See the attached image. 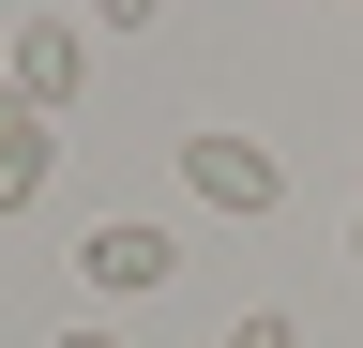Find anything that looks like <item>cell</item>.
<instances>
[{"instance_id": "cell-5", "label": "cell", "mask_w": 363, "mask_h": 348, "mask_svg": "<svg viewBox=\"0 0 363 348\" xmlns=\"http://www.w3.org/2000/svg\"><path fill=\"white\" fill-rule=\"evenodd\" d=\"M227 348H303V318H288V303H242V318H227Z\"/></svg>"}, {"instance_id": "cell-1", "label": "cell", "mask_w": 363, "mask_h": 348, "mask_svg": "<svg viewBox=\"0 0 363 348\" xmlns=\"http://www.w3.org/2000/svg\"><path fill=\"white\" fill-rule=\"evenodd\" d=\"M76 273H91V288H106V303H136V288H167V273H182V242L152 228V212H106V228H91V242H76Z\"/></svg>"}, {"instance_id": "cell-7", "label": "cell", "mask_w": 363, "mask_h": 348, "mask_svg": "<svg viewBox=\"0 0 363 348\" xmlns=\"http://www.w3.org/2000/svg\"><path fill=\"white\" fill-rule=\"evenodd\" d=\"M348 273H363V212H348Z\"/></svg>"}, {"instance_id": "cell-6", "label": "cell", "mask_w": 363, "mask_h": 348, "mask_svg": "<svg viewBox=\"0 0 363 348\" xmlns=\"http://www.w3.org/2000/svg\"><path fill=\"white\" fill-rule=\"evenodd\" d=\"M91 16H106V30H152V16H167V0H91Z\"/></svg>"}, {"instance_id": "cell-4", "label": "cell", "mask_w": 363, "mask_h": 348, "mask_svg": "<svg viewBox=\"0 0 363 348\" xmlns=\"http://www.w3.org/2000/svg\"><path fill=\"white\" fill-rule=\"evenodd\" d=\"M45 167H61V137H45V106H16V76H0V212H30Z\"/></svg>"}, {"instance_id": "cell-9", "label": "cell", "mask_w": 363, "mask_h": 348, "mask_svg": "<svg viewBox=\"0 0 363 348\" xmlns=\"http://www.w3.org/2000/svg\"><path fill=\"white\" fill-rule=\"evenodd\" d=\"M318 16H333V0H318Z\"/></svg>"}, {"instance_id": "cell-8", "label": "cell", "mask_w": 363, "mask_h": 348, "mask_svg": "<svg viewBox=\"0 0 363 348\" xmlns=\"http://www.w3.org/2000/svg\"><path fill=\"white\" fill-rule=\"evenodd\" d=\"M61 348H121V333H61Z\"/></svg>"}, {"instance_id": "cell-3", "label": "cell", "mask_w": 363, "mask_h": 348, "mask_svg": "<svg viewBox=\"0 0 363 348\" xmlns=\"http://www.w3.org/2000/svg\"><path fill=\"white\" fill-rule=\"evenodd\" d=\"M76 76H91V30L76 16H30L16 30V106H76Z\"/></svg>"}, {"instance_id": "cell-2", "label": "cell", "mask_w": 363, "mask_h": 348, "mask_svg": "<svg viewBox=\"0 0 363 348\" xmlns=\"http://www.w3.org/2000/svg\"><path fill=\"white\" fill-rule=\"evenodd\" d=\"M182 182H197L212 212H242V228H257V212L288 197V167H272L257 137H182Z\"/></svg>"}]
</instances>
